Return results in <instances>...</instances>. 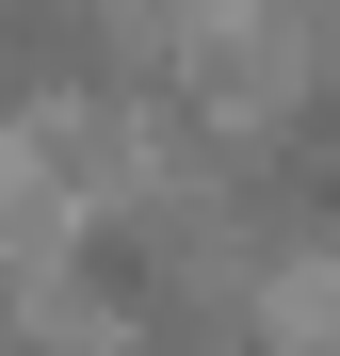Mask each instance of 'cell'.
Masks as SVG:
<instances>
[{
    "instance_id": "obj_1",
    "label": "cell",
    "mask_w": 340,
    "mask_h": 356,
    "mask_svg": "<svg viewBox=\"0 0 340 356\" xmlns=\"http://www.w3.org/2000/svg\"><path fill=\"white\" fill-rule=\"evenodd\" d=\"M259 195L292 211L308 243H340V81H308V97L259 130Z\"/></svg>"
}]
</instances>
